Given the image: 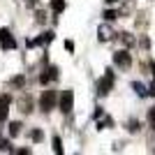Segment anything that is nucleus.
I'll return each mask as SVG.
<instances>
[{"label": "nucleus", "mask_w": 155, "mask_h": 155, "mask_svg": "<svg viewBox=\"0 0 155 155\" xmlns=\"http://www.w3.org/2000/svg\"><path fill=\"white\" fill-rule=\"evenodd\" d=\"M56 102H58V93L56 91H44L42 95H39V100H37V104H39V109L44 111V114H49L51 109H56Z\"/></svg>", "instance_id": "1"}, {"label": "nucleus", "mask_w": 155, "mask_h": 155, "mask_svg": "<svg viewBox=\"0 0 155 155\" xmlns=\"http://www.w3.org/2000/svg\"><path fill=\"white\" fill-rule=\"evenodd\" d=\"M16 46H19V42L12 35V30L9 28H0V49L2 51H14Z\"/></svg>", "instance_id": "2"}, {"label": "nucleus", "mask_w": 155, "mask_h": 155, "mask_svg": "<svg viewBox=\"0 0 155 155\" xmlns=\"http://www.w3.org/2000/svg\"><path fill=\"white\" fill-rule=\"evenodd\" d=\"M111 88H114V72L107 70V74H104V77L97 81V95H102V97L109 95Z\"/></svg>", "instance_id": "3"}, {"label": "nucleus", "mask_w": 155, "mask_h": 155, "mask_svg": "<svg viewBox=\"0 0 155 155\" xmlns=\"http://www.w3.org/2000/svg\"><path fill=\"white\" fill-rule=\"evenodd\" d=\"M72 107H74V93L72 91H63L58 95V109L63 111V114H70Z\"/></svg>", "instance_id": "4"}, {"label": "nucleus", "mask_w": 155, "mask_h": 155, "mask_svg": "<svg viewBox=\"0 0 155 155\" xmlns=\"http://www.w3.org/2000/svg\"><path fill=\"white\" fill-rule=\"evenodd\" d=\"M114 65L120 67V70H130V65H132V56H130V51H125V49L116 51V53H114Z\"/></svg>", "instance_id": "5"}, {"label": "nucleus", "mask_w": 155, "mask_h": 155, "mask_svg": "<svg viewBox=\"0 0 155 155\" xmlns=\"http://www.w3.org/2000/svg\"><path fill=\"white\" fill-rule=\"evenodd\" d=\"M56 79H58V67H56V65H51V67H46V70L37 77V81H39L42 86H46V84H51V81H56Z\"/></svg>", "instance_id": "6"}, {"label": "nucleus", "mask_w": 155, "mask_h": 155, "mask_svg": "<svg viewBox=\"0 0 155 155\" xmlns=\"http://www.w3.org/2000/svg\"><path fill=\"white\" fill-rule=\"evenodd\" d=\"M56 37V35H53L51 30H46V32H42V35H39V37H35V39H28V46H46L49 44V42H51V39Z\"/></svg>", "instance_id": "7"}, {"label": "nucleus", "mask_w": 155, "mask_h": 155, "mask_svg": "<svg viewBox=\"0 0 155 155\" xmlns=\"http://www.w3.org/2000/svg\"><path fill=\"white\" fill-rule=\"evenodd\" d=\"M9 104H12V95H9V93L0 95V123H5V120H7V114H9Z\"/></svg>", "instance_id": "8"}, {"label": "nucleus", "mask_w": 155, "mask_h": 155, "mask_svg": "<svg viewBox=\"0 0 155 155\" xmlns=\"http://www.w3.org/2000/svg\"><path fill=\"white\" fill-rule=\"evenodd\" d=\"M116 37V32H114V28L109 26V23H102V26L97 28V39L100 42H109V39Z\"/></svg>", "instance_id": "9"}, {"label": "nucleus", "mask_w": 155, "mask_h": 155, "mask_svg": "<svg viewBox=\"0 0 155 155\" xmlns=\"http://www.w3.org/2000/svg\"><path fill=\"white\" fill-rule=\"evenodd\" d=\"M107 127H114V118L102 114V116L97 118V130H107Z\"/></svg>", "instance_id": "10"}, {"label": "nucleus", "mask_w": 155, "mask_h": 155, "mask_svg": "<svg viewBox=\"0 0 155 155\" xmlns=\"http://www.w3.org/2000/svg\"><path fill=\"white\" fill-rule=\"evenodd\" d=\"M132 88H134V93L139 97H146V95H148V88H146L141 81H132Z\"/></svg>", "instance_id": "11"}, {"label": "nucleus", "mask_w": 155, "mask_h": 155, "mask_svg": "<svg viewBox=\"0 0 155 155\" xmlns=\"http://www.w3.org/2000/svg\"><path fill=\"white\" fill-rule=\"evenodd\" d=\"M21 127H23V125H21V120H12V123H9V130H7V134H9V137L21 134Z\"/></svg>", "instance_id": "12"}, {"label": "nucleus", "mask_w": 155, "mask_h": 155, "mask_svg": "<svg viewBox=\"0 0 155 155\" xmlns=\"http://www.w3.org/2000/svg\"><path fill=\"white\" fill-rule=\"evenodd\" d=\"M118 37H120V42H123L125 46H134V44H137V39L132 37V35H130V32H120V35H118Z\"/></svg>", "instance_id": "13"}, {"label": "nucleus", "mask_w": 155, "mask_h": 155, "mask_svg": "<svg viewBox=\"0 0 155 155\" xmlns=\"http://www.w3.org/2000/svg\"><path fill=\"white\" fill-rule=\"evenodd\" d=\"M51 9H53V14H60L65 9V0H51Z\"/></svg>", "instance_id": "14"}, {"label": "nucleus", "mask_w": 155, "mask_h": 155, "mask_svg": "<svg viewBox=\"0 0 155 155\" xmlns=\"http://www.w3.org/2000/svg\"><path fill=\"white\" fill-rule=\"evenodd\" d=\"M12 86H16V88H23V84H26V77L23 74H16V77H12V81H9Z\"/></svg>", "instance_id": "15"}, {"label": "nucleus", "mask_w": 155, "mask_h": 155, "mask_svg": "<svg viewBox=\"0 0 155 155\" xmlns=\"http://www.w3.org/2000/svg\"><path fill=\"white\" fill-rule=\"evenodd\" d=\"M53 153H58V155H63V141H60V137H53Z\"/></svg>", "instance_id": "16"}, {"label": "nucleus", "mask_w": 155, "mask_h": 155, "mask_svg": "<svg viewBox=\"0 0 155 155\" xmlns=\"http://www.w3.org/2000/svg\"><path fill=\"white\" fill-rule=\"evenodd\" d=\"M102 16H104V21H116L118 19V12H116V9H104Z\"/></svg>", "instance_id": "17"}, {"label": "nucleus", "mask_w": 155, "mask_h": 155, "mask_svg": "<svg viewBox=\"0 0 155 155\" xmlns=\"http://www.w3.org/2000/svg\"><path fill=\"white\" fill-rule=\"evenodd\" d=\"M127 132H132V134H134V132H139V120H134V118H132V120H127Z\"/></svg>", "instance_id": "18"}, {"label": "nucleus", "mask_w": 155, "mask_h": 155, "mask_svg": "<svg viewBox=\"0 0 155 155\" xmlns=\"http://www.w3.org/2000/svg\"><path fill=\"white\" fill-rule=\"evenodd\" d=\"M30 137H32V141H42V139H44V132H42V130H32L30 132Z\"/></svg>", "instance_id": "19"}, {"label": "nucleus", "mask_w": 155, "mask_h": 155, "mask_svg": "<svg viewBox=\"0 0 155 155\" xmlns=\"http://www.w3.org/2000/svg\"><path fill=\"white\" fill-rule=\"evenodd\" d=\"M9 146H12V143H9V141H7V139H5V137L0 134V150H12V148H9Z\"/></svg>", "instance_id": "20"}, {"label": "nucleus", "mask_w": 155, "mask_h": 155, "mask_svg": "<svg viewBox=\"0 0 155 155\" xmlns=\"http://www.w3.org/2000/svg\"><path fill=\"white\" fill-rule=\"evenodd\" d=\"M148 125L155 130V107H153V109H148Z\"/></svg>", "instance_id": "21"}, {"label": "nucleus", "mask_w": 155, "mask_h": 155, "mask_svg": "<svg viewBox=\"0 0 155 155\" xmlns=\"http://www.w3.org/2000/svg\"><path fill=\"white\" fill-rule=\"evenodd\" d=\"M65 49H67V51H74V42H72V39H67V42H65Z\"/></svg>", "instance_id": "22"}, {"label": "nucleus", "mask_w": 155, "mask_h": 155, "mask_svg": "<svg viewBox=\"0 0 155 155\" xmlns=\"http://www.w3.org/2000/svg\"><path fill=\"white\" fill-rule=\"evenodd\" d=\"M102 114H104V111H102V107H97V109H95V114H93V118H95V120H97V118L102 116Z\"/></svg>", "instance_id": "23"}, {"label": "nucleus", "mask_w": 155, "mask_h": 155, "mask_svg": "<svg viewBox=\"0 0 155 155\" xmlns=\"http://www.w3.org/2000/svg\"><path fill=\"white\" fill-rule=\"evenodd\" d=\"M37 23H44V12H37Z\"/></svg>", "instance_id": "24"}, {"label": "nucleus", "mask_w": 155, "mask_h": 155, "mask_svg": "<svg viewBox=\"0 0 155 155\" xmlns=\"http://www.w3.org/2000/svg\"><path fill=\"white\" fill-rule=\"evenodd\" d=\"M116 2H120V0H107V5H116Z\"/></svg>", "instance_id": "25"}]
</instances>
